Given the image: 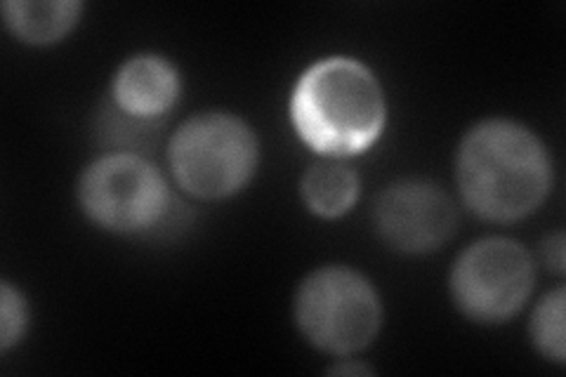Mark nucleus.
Listing matches in <instances>:
<instances>
[{
  "instance_id": "f257e3e1",
  "label": "nucleus",
  "mask_w": 566,
  "mask_h": 377,
  "mask_svg": "<svg viewBox=\"0 0 566 377\" xmlns=\"http://www.w3.org/2000/svg\"><path fill=\"white\" fill-rule=\"evenodd\" d=\"M555 185L551 149L512 118L474 123L455 149V187L476 218L512 224L534 214Z\"/></svg>"
},
{
  "instance_id": "f03ea898",
  "label": "nucleus",
  "mask_w": 566,
  "mask_h": 377,
  "mask_svg": "<svg viewBox=\"0 0 566 377\" xmlns=\"http://www.w3.org/2000/svg\"><path fill=\"white\" fill-rule=\"evenodd\" d=\"M291 123L300 142L322 158L368 151L387 125L380 78L354 57H326L300 74L291 93Z\"/></svg>"
},
{
  "instance_id": "7ed1b4c3",
  "label": "nucleus",
  "mask_w": 566,
  "mask_h": 377,
  "mask_svg": "<svg viewBox=\"0 0 566 377\" xmlns=\"http://www.w3.org/2000/svg\"><path fill=\"white\" fill-rule=\"evenodd\" d=\"M385 307L368 276L347 264H326L300 281L293 321L305 343L333 358L357 356L374 345Z\"/></svg>"
},
{
  "instance_id": "20e7f679",
  "label": "nucleus",
  "mask_w": 566,
  "mask_h": 377,
  "mask_svg": "<svg viewBox=\"0 0 566 377\" xmlns=\"http://www.w3.org/2000/svg\"><path fill=\"white\" fill-rule=\"evenodd\" d=\"M168 166L175 185L193 199H232L258 172L260 139L237 114H193L170 137Z\"/></svg>"
},
{
  "instance_id": "39448f33",
  "label": "nucleus",
  "mask_w": 566,
  "mask_h": 377,
  "mask_svg": "<svg viewBox=\"0 0 566 377\" xmlns=\"http://www.w3.org/2000/svg\"><path fill=\"white\" fill-rule=\"evenodd\" d=\"M81 212L116 237H137L161 227L172 210L164 172L145 154L106 151L78 177Z\"/></svg>"
},
{
  "instance_id": "423d86ee",
  "label": "nucleus",
  "mask_w": 566,
  "mask_h": 377,
  "mask_svg": "<svg viewBox=\"0 0 566 377\" xmlns=\"http://www.w3.org/2000/svg\"><path fill=\"white\" fill-rule=\"evenodd\" d=\"M536 262L507 237H484L470 243L451 266L449 291L455 310L482 326L515 318L534 293Z\"/></svg>"
},
{
  "instance_id": "0eeeda50",
  "label": "nucleus",
  "mask_w": 566,
  "mask_h": 377,
  "mask_svg": "<svg viewBox=\"0 0 566 377\" xmlns=\"http://www.w3.org/2000/svg\"><path fill=\"white\" fill-rule=\"evenodd\" d=\"M458 208L447 189L430 179H397L374 203L380 241L403 255H428L455 233Z\"/></svg>"
},
{
  "instance_id": "6e6552de",
  "label": "nucleus",
  "mask_w": 566,
  "mask_h": 377,
  "mask_svg": "<svg viewBox=\"0 0 566 377\" xmlns=\"http://www.w3.org/2000/svg\"><path fill=\"white\" fill-rule=\"evenodd\" d=\"M182 95V76L177 66L156 52L120 62L112 78V104L139 121L161 123Z\"/></svg>"
},
{
  "instance_id": "1a4fd4ad",
  "label": "nucleus",
  "mask_w": 566,
  "mask_h": 377,
  "mask_svg": "<svg viewBox=\"0 0 566 377\" xmlns=\"http://www.w3.org/2000/svg\"><path fill=\"white\" fill-rule=\"evenodd\" d=\"M3 24L20 43L45 48L64 41L83 14L81 0H6Z\"/></svg>"
},
{
  "instance_id": "9d476101",
  "label": "nucleus",
  "mask_w": 566,
  "mask_h": 377,
  "mask_svg": "<svg viewBox=\"0 0 566 377\" xmlns=\"http://www.w3.org/2000/svg\"><path fill=\"white\" fill-rule=\"evenodd\" d=\"M361 179L343 158H322L300 179L305 208L322 220H338L359 201Z\"/></svg>"
},
{
  "instance_id": "9b49d317",
  "label": "nucleus",
  "mask_w": 566,
  "mask_h": 377,
  "mask_svg": "<svg viewBox=\"0 0 566 377\" xmlns=\"http://www.w3.org/2000/svg\"><path fill=\"white\" fill-rule=\"evenodd\" d=\"M564 312H566V293L559 289L541 297V302L531 312L528 318V337L534 349L557 366H564L566 358V339H564Z\"/></svg>"
},
{
  "instance_id": "f8f14e48",
  "label": "nucleus",
  "mask_w": 566,
  "mask_h": 377,
  "mask_svg": "<svg viewBox=\"0 0 566 377\" xmlns=\"http://www.w3.org/2000/svg\"><path fill=\"white\" fill-rule=\"evenodd\" d=\"M31 323L29 302L10 281L0 283V352H10L24 339Z\"/></svg>"
},
{
  "instance_id": "ddd939ff",
  "label": "nucleus",
  "mask_w": 566,
  "mask_h": 377,
  "mask_svg": "<svg viewBox=\"0 0 566 377\" xmlns=\"http://www.w3.org/2000/svg\"><path fill=\"white\" fill-rule=\"evenodd\" d=\"M564 248H566V241H564V233L562 231L551 233V237H547L541 243V260L555 274H564V262H566Z\"/></svg>"
},
{
  "instance_id": "4468645a",
  "label": "nucleus",
  "mask_w": 566,
  "mask_h": 377,
  "mask_svg": "<svg viewBox=\"0 0 566 377\" xmlns=\"http://www.w3.org/2000/svg\"><path fill=\"white\" fill-rule=\"evenodd\" d=\"M335 362H338V364H335V366L331 368L333 375H374V368L361 364V362H357V358H354V356L335 358Z\"/></svg>"
}]
</instances>
